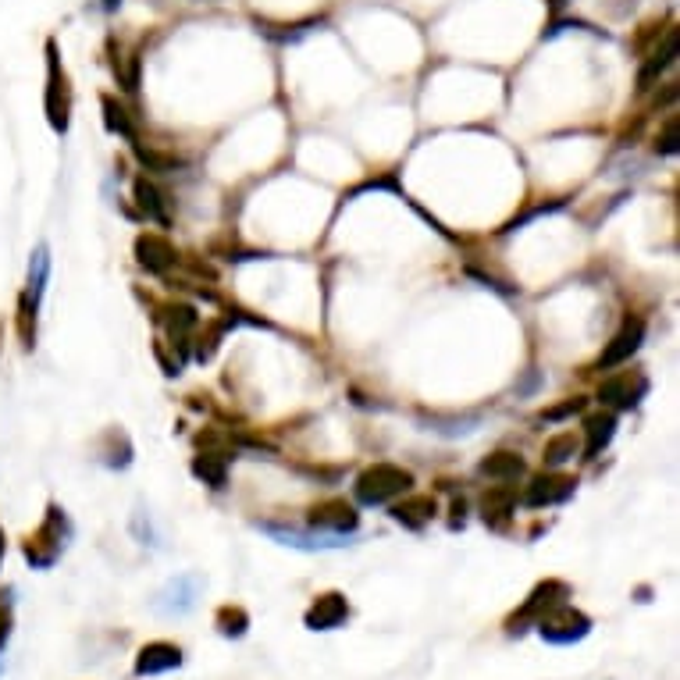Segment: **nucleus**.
<instances>
[{"instance_id": "4", "label": "nucleus", "mask_w": 680, "mask_h": 680, "mask_svg": "<svg viewBox=\"0 0 680 680\" xmlns=\"http://www.w3.org/2000/svg\"><path fill=\"white\" fill-rule=\"evenodd\" d=\"M641 339H645V321H641V317H631V321H627L624 328H620V332L613 335V342H609V346L602 349L599 367H602V371H609V367L624 364V360L631 357L634 349L641 346Z\"/></svg>"}, {"instance_id": "16", "label": "nucleus", "mask_w": 680, "mask_h": 680, "mask_svg": "<svg viewBox=\"0 0 680 680\" xmlns=\"http://www.w3.org/2000/svg\"><path fill=\"white\" fill-rule=\"evenodd\" d=\"M574 449H577V442H574V435H559V438H552L549 446H545V463H552V467H563V463L574 456Z\"/></svg>"}, {"instance_id": "9", "label": "nucleus", "mask_w": 680, "mask_h": 680, "mask_svg": "<svg viewBox=\"0 0 680 680\" xmlns=\"http://www.w3.org/2000/svg\"><path fill=\"white\" fill-rule=\"evenodd\" d=\"M196 591H200V577H179L175 584H168V591L161 595V602H157V609L161 613H189L196 602Z\"/></svg>"}, {"instance_id": "1", "label": "nucleus", "mask_w": 680, "mask_h": 680, "mask_svg": "<svg viewBox=\"0 0 680 680\" xmlns=\"http://www.w3.org/2000/svg\"><path fill=\"white\" fill-rule=\"evenodd\" d=\"M413 478L406 474V470L392 467V463H378V467L364 470L357 481V499L364 502V506H381V502L396 499V495L410 492Z\"/></svg>"}, {"instance_id": "23", "label": "nucleus", "mask_w": 680, "mask_h": 680, "mask_svg": "<svg viewBox=\"0 0 680 680\" xmlns=\"http://www.w3.org/2000/svg\"><path fill=\"white\" fill-rule=\"evenodd\" d=\"M104 4H107V8H114V4H118V0H104Z\"/></svg>"}, {"instance_id": "19", "label": "nucleus", "mask_w": 680, "mask_h": 680, "mask_svg": "<svg viewBox=\"0 0 680 680\" xmlns=\"http://www.w3.org/2000/svg\"><path fill=\"white\" fill-rule=\"evenodd\" d=\"M193 470H196V474H200L203 481H211L214 488H221V485H225V467H221V463L214 460V456H200Z\"/></svg>"}, {"instance_id": "2", "label": "nucleus", "mask_w": 680, "mask_h": 680, "mask_svg": "<svg viewBox=\"0 0 680 680\" xmlns=\"http://www.w3.org/2000/svg\"><path fill=\"white\" fill-rule=\"evenodd\" d=\"M538 631H542V638L552 641V645H574V641H581L584 634L591 631V620L581 613H574V609L559 606V609H552L549 616L538 620Z\"/></svg>"}, {"instance_id": "12", "label": "nucleus", "mask_w": 680, "mask_h": 680, "mask_svg": "<svg viewBox=\"0 0 680 680\" xmlns=\"http://www.w3.org/2000/svg\"><path fill=\"white\" fill-rule=\"evenodd\" d=\"M481 474H488V478H499V481H513L524 474V460L513 453H495L492 460L481 463Z\"/></svg>"}, {"instance_id": "11", "label": "nucleus", "mask_w": 680, "mask_h": 680, "mask_svg": "<svg viewBox=\"0 0 680 680\" xmlns=\"http://www.w3.org/2000/svg\"><path fill=\"white\" fill-rule=\"evenodd\" d=\"M136 253H139V264L150 268V271H157V275L175 264V250H171L164 239H157V235H143V239L136 243Z\"/></svg>"}, {"instance_id": "5", "label": "nucleus", "mask_w": 680, "mask_h": 680, "mask_svg": "<svg viewBox=\"0 0 680 680\" xmlns=\"http://www.w3.org/2000/svg\"><path fill=\"white\" fill-rule=\"evenodd\" d=\"M182 666V652L168 641H154V645H146L136 659V677H157V673H168V670H179Z\"/></svg>"}, {"instance_id": "6", "label": "nucleus", "mask_w": 680, "mask_h": 680, "mask_svg": "<svg viewBox=\"0 0 680 680\" xmlns=\"http://www.w3.org/2000/svg\"><path fill=\"white\" fill-rule=\"evenodd\" d=\"M559 606H567V584H559V581H549V584H542V588L531 595V602H527L524 609H520V620L513 616L510 620V631L517 624H524V620H542V609H545V616L552 613V609H559Z\"/></svg>"}, {"instance_id": "3", "label": "nucleus", "mask_w": 680, "mask_h": 680, "mask_svg": "<svg viewBox=\"0 0 680 680\" xmlns=\"http://www.w3.org/2000/svg\"><path fill=\"white\" fill-rule=\"evenodd\" d=\"M645 392H648L645 374L624 371V374H616V378H609L606 385H602V389H599V399H602V403L620 406V410H631V406L638 403V399L645 396Z\"/></svg>"}, {"instance_id": "7", "label": "nucleus", "mask_w": 680, "mask_h": 680, "mask_svg": "<svg viewBox=\"0 0 680 680\" xmlns=\"http://www.w3.org/2000/svg\"><path fill=\"white\" fill-rule=\"evenodd\" d=\"M346 616H349L346 599L332 591V595H321V599L307 609V627L310 631H332V627H339Z\"/></svg>"}, {"instance_id": "14", "label": "nucleus", "mask_w": 680, "mask_h": 680, "mask_svg": "<svg viewBox=\"0 0 680 680\" xmlns=\"http://www.w3.org/2000/svg\"><path fill=\"white\" fill-rule=\"evenodd\" d=\"M50 275V257H47V246H40L29 264V296H33V310L40 307V296H43V282Z\"/></svg>"}, {"instance_id": "17", "label": "nucleus", "mask_w": 680, "mask_h": 680, "mask_svg": "<svg viewBox=\"0 0 680 680\" xmlns=\"http://www.w3.org/2000/svg\"><path fill=\"white\" fill-rule=\"evenodd\" d=\"M136 196H139V203H143V211H150V218L168 221V214H164V207H161V196H157V189L146 179L136 182Z\"/></svg>"}, {"instance_id": "22", "label": "nucleus", "mask_w": 680, "mask_h": 680, "mask_svg": "<svg viewBox=\"0 0 680 680\" xmlns=\"http://www.w3.org/2000/svg\"><path fill=\"white\" fill-rule=\"evenodd\" d=\"M4 638H8V616L0 613V645H4Z\"/></svg>"}, {"instance_id": "10", "label": "nucleus", "mask_w": 680, "mask_h": 680, "mask_svg": "<svg viewBox=\"0 0 680 680\" xmlns=\"http://www.w3.org/2000/svg\"><path fill=\"white\" fill-rule=\"evenodd\" d=\"M574 495V481L570 478H538L535 485L527 488L524 502L527 506H556V502H567Z\"/></svg>"}, {"instance_id": "15", "label": "nucleus", "mask_w": 680, "mask_h": 680, "mask_svg": "<svg viewBox=\"0 0 680 680\" xmlns=\"http://www.w3.org/2000/svg\"><path fill=\"white\" fill-rule=\"evenodd\" d=\"M435 513V502L431 499H417V502H406V506H396L392 510V517L399 520V524H410V527H421L424 520Z\"/></svg>"}, {"instance_id": "20", "label": "nucleus", "mask_w": 680, "mask_h": 680, "mask_svg": "<svg viewBox=\"0 0 680 680\" xmlns=\"http://www.w3.org/2000/svg\"><path fill=\"white\" fill-rule=\"evenodd\" d=\"M104 111H107V129L122 132V136L132 139V125H129V118H125L122 107H114V100H104Z\"/></svg>"}, {"instance_id": "13", "label": "nucleus", "mask_w": 680, "mask_h": 680, "mask_svg": "<svg viewBox=\"0 0 680 680\" xmlns=\"http://www.w3.org/2000/svg\"><path fill=\"white\" fill-rule=\"evenodd\" d=\"M613 428H616V421L609 417V413H602V417H591L588 428H584V431H588V449H584V453H588V460H591V456H599V449L609 446Z\"/></svg>"}, {"instance_id": "21", "label": "nucleus", "mask_w": 680, "mask_h": 680, "mask_svg": "<svg viewBox=\"0 0 680 680\" xmlns=\"http://www.w3.org/2000/svg\"><path fill=\"white\" fill-rule=\"evenodd\" d=\"M659 150H663V154H677V122L670 125V132H666V139H663Z\"/></svg>"}, {"instance_id": "18", "label": "nucleus", "mask_w": 680, "mask_h": 680, "mask_svg": "<svg viewBox=\"0 0 680 680\" xmlns=\"http://www.w3.org/2000/svg\"><path fill=\"white\" fill-rule=\"evenodd\" d=\"M218 627H221V634H228V638H232V634L239 638V634L246 631V613H243V609H228L225 606L218 613Z\"/></svg>"}, {"instance_id": "8", "label": "nucleus", "mask_w": 680, "mask_h": 680, "mask_svg": "<svg viewBox=\"0 0 680 680\" xmlns=\"http://www.w3.org/2000/svg\"><path fill=\"white\" fill-rule=\"evenodd\" d=\"M310 524L321 527L324 535H346V531L357 527V513H353V506H346V502H324V506L314 510Z\"/></svg>"}]
</instances>
